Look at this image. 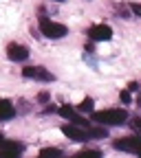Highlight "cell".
I'll return each instance as SVG.
<instances>
[{
	"label": "cell",
	"instance_id": "6da1fadb",
	"mask_svg": "<svg viewBox=\"0 0 141 158\" xmlns=\"http://www.w3.org/2000/svg\"><path fill=\"white\" fill-rule=\"evenodd\" d=\"M93 121L102 125H124L128 121V112L121 108H110L102 112H93Z\"/></svg>",
	"mask_w": 141,
	"mask_h": 158
},
{
	"label": "cell",
	"instance_id": "7a4b0ae2",
	"mask_svg": "<svg viewBox=\"0 0 141 158\" xmlns=\"http://www.w3.org/2000/svg\"><path fill=\"white\" fill-rule=\"evenodd\" d=\"M40 31H42V35L49 37V40H59V37H64L68 33V29L64 24L53 22L49 18H40Z\"/></svg>",
	"mask_w": 141,
	"mask_h": 158
},
{
	"label": "cell",
	"instance_id": "3957f363",
	"mask_svg": "<svg viewBox=\"0 0 141 158\" xmlns=\"http://www.w3.org/2000/svg\"><path fill=\"white\" fill-rule=\"evenodd\" d=\"M22 75L27 79H35V81H53V73H49L44 66H27L22 70Z\"/></svg>",
	"mask_w": 141,
	"mask_h": 158
},
{
	"label": "cell",
	"instance_id": "277c9868",
	"mask_svg": "<svg viewBox=\"0 0 141 158\" xmlns=\"http://www.w3.org/2000/svg\"><path fill=\"white\" fill-rule=\"evenodd\" d=\"M86 33L95 42H108V40H112V29L108 24H93Z\"/></svg>",
	"mask_w": 141,
	"mask_h": 158
},
{
	"label": "cell",
	"instance_id": "5b68a950",
	"mask_svg": "<svg viewBox=\"0 0 141 158\" xmlns=\"http://www.w3.org/2000/svg\"><path fill=\"white\" fill-rule=\"evenodd\" d=\"M115 149H124V152H132L141 156V138H117L112 143Z\"/></svg>",
	"mask_w": 141,
	"mask_h": 158
},
{
	"label": "cell",
	"instance_id": "8992f818",
	"mask_svg": "<svg viewBox=\"0 0 141 158\" xmlns=\"http://www.w3.org/2000/svg\"><path fill=\"white\" fill-rule=\"evenodd\" d=\"M7 57L11 59V62H24V59L29 57V48L18 44V42H11L7 46Z\"/></svg>",
	"mask_w": 141,
	"mask_h": 158
},
{
	"label": "cell",
	"instance_id": "52a82bcc",
	"mask_svg": "<svg viewBox=\"0 0 141 158\" xmlns=\"http://www.w3.org/2000/svg\"><path fill=\"white\" fill-rule=\"evenodd\" d=\"M62 134L64 136H68L71 141H77V143H84L86 138H88V132L86 130H82V125H62Z\"/></svg>",
	"mask_w": 141,
	"mask_h": 158
},
{
	"label": "cell",
	"instance_id": "ba28073f",
	"mask_svg": "<svg viewBox=\"0 0 141 158\" xmlns=\"http://www.w3.org/2000/svg\"><path fill=\"white\" fill-rule=\"evenodd\" d=\"M59 114H62L64 118H68V121H73V123H77V125H82V127H86L88 123H86V118H82V116H79L71 106H62V108H59Z\"/></svg>",
	"mask_w": 141,
	"mask_h": 158
},
{
	"label": "cell",
	"instance_id": "9c48e42d",
	"mask_svg": "<svg viewBox=\"0 0 141 158\" xmlns=\"http://www.w3.org/2000/svg\"><path fill=\"white\" fill-rule=\"evenodd\" d=\"M15 116V106L9 99H0V121H9Z\"/></svg>",
	"mask_w": 141,
	"mask_h": 158
},
{
	"label": "cell",
	"instance_id": "30bf717a",
	"mask_svg": "<svg viewBox=\"0 0 141 158\" xmlns=\"http://www.w3.org/2000/svg\"><path fill=\"white\" fill-rule=\"evenodd\" d=\"M0 145H2V143H0ZM22 149L24 147L20 145V143H5L2 147H0V154H20Z\"/></svg>",
	"mask_w": 141,
	"mask_h": 158
},
{
	"label": "cell",
	"instance_id": "8fae6325",
	"mask_svg": "<svg viewBox=\"0 0 141 158\" xmlns=\"http://www.w3.org/2000/svg\"><path fill=\"white\" fill-rule=\"evenodd\" d=\"M86 132H88V136H95V138H104L108 134L106 127H93V130H86Z\"/></svg>",
	"mask_w": 141,
	"mask_h": 158
},
{
	"label": "cell",
	"instance_id": "7c38bea8",
	"mask_svg": "<svg viewBox=\"0 0 141 158\" xmlns=\"http://www.w3.org/2000/svg\"><path fill=\"white\" fill-rule=\"evenodd\" d=\"M77 108H79V112H93V99H90V97H86V99H84V101L79 103Z\"/></svg>",
	"mask_w": 141,
	"mask_h": 158
},
{
	"label": "cell",
	"instance_id": "4fadbf2b",
	"mask_svg": "<svg viewBox=\"0 0 141 158\" xmlns=\"http://www.w3.org/2000/svg\"><path fill=\"white\" fill-rule=\"evenodd\" d=\"M40 154H42V156H62V149H57V147H46V149H42Z\"/></svg>",
	"mask_w": 141,
	"mask_h": 158
},
{
	"label": "cell",
	"instance_id": "5bb4252c",
	"mask_svg": "<svg viewBox=\"0 0 141 158\" xmlns=\"http://www.w3.org/2000/svg\"><path fill=\"white\" fill-rule=\"evenodd\" d=\"M130 125H132V130H134V132H139V134H141V116L132 118V123H130Z\"/></svg>",
	"mask_w": 141,
	"mask_h": 158
},
{
	"label": "cell",
	"instance_id": "9a60e30c",
	"mask_svg": "<svg viewBox=\"0 0 141 158\" xmlns=\"http://www.w3.org/2000/svg\"><path fill=\"white\" fill-rule=\"evenodd\" d=\"M119 99H121V103H130V92L121 90V92H119Z\"/></svg>",
	"mask_w": 141,
	"mask_h": 158
},
{
	"label": "cell",
	"instance_id": "2e32d148",
	"mask_svg": "<svg viewBox=\"0 0 141 158\" xmlns=\"http://www.w3.org/2000/svg\"><path fill=\"white\" fill-rule=\"evenodd\" d=\"M79 156H102V152H97V149H86V152H82Z\"/></svg>",
	"mask_w": 141,
	"mask_h": 158
},
{
	"label": "cell",
	"instance_id": "e0dca14e",
	"mask_svg": "<svg viewBox=\"0 0 141 158\" xmlns=\"http://www.w3.org/2000/svg\"><path fill=\"white\" fill-rule=\"evenodd\" d=\"M37 101H40V103H46V101H49V92H40V94H37Z\"/></svg>",
	"mask_w": 141,
	"mask_h": 158
},
{
	"label": "cell",
	"instance_id": "ac0fdd59",
	"mask_svg": "<svg viewBox=\"0 0 141 158\" xmlns=\"http://www.w3.org/2000/svg\"><path fill=\"white\" fill-rule=\"evenodd\" d=\"M130 9H132V11L141 18V5H139V2H132V5H130Z\"/></svg>",
	"mask_w": 141,
	"mask_h": 158
},
{
	"label": "cell",
	"instance_id": "d6986e66",
	"mask_svg": "<svg viewBox=\"0 0 141 158\" xmlns=\"http://www.w3.org/2000/svg\"><path fill=\"white\" fill-rule=\"evenodd\" d=\"M137 103H139V108H141V94H139V99H137Z\"/></svg>",
	"mask_w": 141,
	"mask_h": 158
},
{
	"label": "cell",
	"instance_id": "ffe728a7",
	"mask_svg": "<svg viewBox=\"0 0 141 158\" xmlns=\"http://www.w3.org/2000/svg\"><path fill=\"white\" fill-rule=\"evenodd\" d=\"M2 141H5V138H2V134H0V143H2Z\"/></svg>",
	"mask_w": 141,
	"mask_h": 158
},
{
	"label": "cell",
	"instance_id": "44dd1931",
	"mask_svg": "<svg viewBox=\"0 0 141 158\" xmlns=\"http://www.w3.org/2000/svg\"><path fill=\"white\" fill-rule=\"evenodd\" d=\"M57 2H64V0H57Z\"/></svg>",
	"mask_w": 141,
	"mask_h": 158
}]
</instances>
